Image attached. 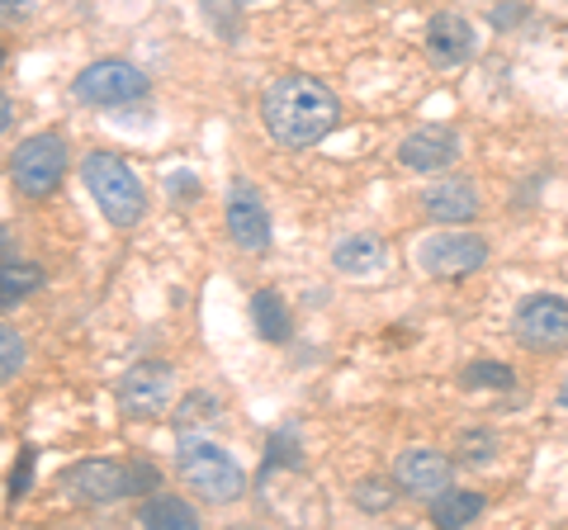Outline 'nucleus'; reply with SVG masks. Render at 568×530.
I'll return each instance as SVG.
<instances>
[{
    "label": "nucleus",
    "instance_id": "nucleus-3",
    "mask_svg": "<svg viewBox=\"0 0 568 530\" xmlns=\"http://www.w3.org/2000/svg\"><path fill=\"white\" fill-rule=\"evenodd\" d=\"M81 185L85 194L100 204V214L114 227H138L142 214H148V185L142 175L114 152H91L81 162Z\"/></svg>",
    "mask_w": 568,
    "mask_h": 530
},
{
    "label": "nucleus",
    "instance_id": "nucleus-11",
    "mask_svg": "<svg viewBox=\"0 0 568 530\" xmlns=\"http://www.w3.org/2000/svg\"><path fill=\"white\" fill-rule=\"evenodd\" d=\"M227 233H233L242 252H265L271 246V214H265L252 181H233V190H227Z\"/></svg>",
    "mask_w": 568,
    "mask_h": 530
},
{
    "label": "nucleus",
    "instance_id": "nucleus-8",
    "mask_svg": "<svg viewBox=\"0 0 568 530\" xmlns=\"http://www.w3.org/2000/svg\"><path fill=\"white\" fill-rule=\"evenodd\" d=\"M484 261H488V242L474 233H440L417 246V265L436 279L474 275V271H484Z\"/></svg>",
    "mask_w": 568,
    "mask_h": 530
},
{
    "label": "nucleus",
    "instance_id": "nucleus-20",
    "mask_svg": "<svg viewBox=\"0 0 568 530\" xmlns=\"http://www.w3.org/2000/svg\"><path fill=\"white\" fill-rule=\"evenodd\" d=\"M24 360H29V346H24V337H20V332H14V327L0 323V384L20 375Z\"/></svg>",
    "mask_w": 568,
    "mask_h": 530
},
{
    "label": "nucleus",
    "instance_id": "nucleus-18",
    "mask_svg": "<svg viewBox=\"0 0 568 530\" xmlns=\"http://www.w3.org/2000/svg\"><path fill=\"white\" fill-rule=\"evenodd\" d=\"M138 521L142 526H175V530H194L200 526V511H194L190 502L171 498V492H156V498H148L138 507Z\"/></svg>",
    "mask_w": 568,
    "mask_h": 530
},
{
    "label": "nucleus",
    "instance_id": "nucleus-17",
    "mask_svg": "<svg viewBox=\"0 0 568 530\" xmlns=\"http://www.w3.org/2000/svg\"><path fill=\"white\" fill-rule=\"evenodd\" d=\"M43 289V265L39 261H0V308L20 304V298Z\"/></svg>",
    "mask_w": 568,
    "mask_h": 530
},
{
    "label": "nucleus",
    "instance_id": "nucleus-21",
    "mask_svg": "<svg viewBox=\"0 0 568 530\" xmlns=\"http://www.w3.org/2000/svg\"><path fill=\"white\" fill-rule=\"evenodd\" d=\"M511 365H497V360H474L465 365V388H511Z\"/></svg>",
    "mask_w": 568,
    "mask_h": 530
},
{
    "label": "nucleus",
    "instance_id": "nucleus-12",
    "mask_svg": "<svg viewBox=\"0 0 568 530\" xmlns=\"http://www.w3.org/2000/svg\"><path fill=\"white\" fill-rule=\"evenodd\" d=\"M398 156H403V166L436 175L459 156V137L450 129H417V133H407V143L398 147Z\"/></svg>",
    "mask_w": 568,
    "mask_h": 530
},
{
    "label": "nucleus",
    "instance_id": "nucleus-27",
    "mask_svg": "<svg viewBox=\"0 0 568 530\" xmlns=\"http://www.w3.org/2000/svg\"><path fill=\"white\" fill-rule=\"evenodd\" d=\"M10 119H14V110H10V95H0V133L10 129Z\"/></svg>",
    "mask_w": 568,
    "mask_h": 530
},
{
    "label": "nucleus",
    "instance_id": "nucleus-2",
    "mask_svg": "<svg viewBox=\"0 0 568 530\" xmlns=\"http://www.w3.org/2000/svg\"><path fill=\"white\" fill-rule=\"evenodd\" d=\"M175 469H181L185 488H194V498L209 507H227L246 492V473L233 455H227L219 440L181 431V446H175Z\"/></svg>",
    "mask_w": 568,
    "mask_h": 530
},
{
    "label": "nucleus",
    "instance_id": "nucleus-13",
    "mask_svg": "<svg viewBox=\"0 0 568 530\" xmlns=\"http://www.w3.org/2000/svg\"><path fill=\"white\" fill-rule=\"evenodd\" d=\"M426 52L440 67H459L474 52V29L459 20V14H436L432 29H426Z\"/></svg>",
    "mask_w": 568,
    "mask_h": 530
},
{
    "label": "nucleus",
    "instance_id": "nucleus-16",
    "mask_svg": "<svg viewBox=\"0 0 568 530\" xmlns=\"http://www.w3.org/2000/svg\"><path fill=\"white\" fill-rule=\"evenodd\" d=\"M478 511H484V492H469V488H446L440 498H432V521L446 530L474 526Z\"/></svg>",
    "mask_w": 568,
    "mask_h": 530
},
{
    "label": "nucleus",
    "instance_id": "nucleus-9",
    "mask_svg": "<svg viewBox=\"0 0 568 530\" xmlns=\"http://www.w3.org/2000/svg\"><path fill=\"white\" fill-rule=\"evenodd\" d=\"M62 488H67V498L81 507H110L133 492L129 469L114 465V459H81V465H71L62 473Z\"/></svg>",
    "mask_w": 568,
    "mask_h": 530
},
{
    "label": "nucleus",
    "instance_id": "nucleus-19",
    "mask_svg": "<svg viewBox=\"0 0 568 530\" xmlns=\"http://www.w3.org/2000/svg\"><path fill=\"white\" fill-rule=\"evenodd\" d=\"M252 317H256V332L265 342H284V337H290V308H284V298L275 289H261L252 298Z\"/></svg>",
    "mask_w": 568,
    "mask_h": 530
},
{
    "label": "nucleus",
    "instance_id": "nucleus-5",
    "mask_svg": "<svg viewBox=\"0 0 568 530\" xmlns=\"http://www.w3.org/2000/svg\"><path fill=\"white\" fill-rule=\"evenodd\" d=\"M175 398V369L166 360H138L119 379V408L133 421H156Z\"/></svg>",
    "mask_w": 568,
    "mask_h": 530
},
{
    "label": "nucleus",
    "instance_id": "nucleus-22",
    "mask_svg": "<svg viewBox=\"0 0 568 530\" xmlns=\"http://www.w3.org/2000/svg\"><path fill=\"white\" fill-rule=\"evenodd\" d=\"M219 408H223V402L213 398V394H190V398L181 402V412H175V427H181V431H194L200 421H213V417H219Z\"/></svg>",
    "mask_w": 568,
    "mask_h": 530
},
{
    "label": "nucleus",
    "instance_id": "nucleus-7",
    "mask_svg": "<svg viewBox=\"0 0 568 530\" xmlns=\"http://www.w3.org/2000/svg\"><path fill=\"white\" fill-rule=\"evenodd\" d=\"M517 342L526 350H568V298L530 294L517 308Z\"/></svg>",
    "mask_w": 568,
    "mask_h": 530
},
{
    "label": "nucleus",
    "instance_id": "nucleus-4",
    "mask_svg": "<svg viewBox=\"0 0 568 530\" xmlns=\"http://www.w3.org/2000/svg\"><path fill=\"white\" fill-rule=\"evenodd\" d=\"M71 91H77V100H85V104L119 110V104H133V100L148 95V77H142V67L123 62V58H100V62L85 67V72H77Z\"/></svg>",
    "mask_w": 568,
    "mask_h": 530
},
{
    "label": "nucleus",
    "instance_id": "nucleus-23",
    "mask_svg": "<svg viewBox=\"0 0 568 530\" xmlns=\"http://www.w3.org/2000/svg\"><path fill=\"white\" fill-rule=\"evenodd\" d=\"M398 502V488H388L384 479H365L361 488H355V507L361 511H388Z\"/></svg>",
    "mask_w": 568,
    "mask_h": 530
},
{
    "label": "nucleus",
    "instance_id": "nucleus-14",
    "mask_svg": "<svg viewBox=\"0 0 568 530\" xmlns=\"http://www.w3.org/2000/svg\"><path fill=\"white\" fill-rule=\"evenodd\" d=\"M426 214L436 223H469L478 214V190L474 181H440L426 190Z\"/></svg>",
    "mask_w": 568,
    "mask_h": 530
},
{
    "label": "nucleus",
    "instance_id": "nucleus-25",
    "mask_svg": "<svg viewBox=\"0 0 568 530\" xmlns=\"http://www.w3.org/2000/svg\"><path fill=\"white\" fill-rule=\"evenodd\" d=\"M129 488H133V492L156 488V469H152V465H142V459H138V465L129 469Z\"/></svg>",
    "mask_w": 568,
    "mask_h": 530
},
{
    "label": "nucleus",
    "instance_id": "nucleus-10",
    "mask_svg": "<svg viewBox=\"0 0 568 530\" xmlns=\"http://www.w3.org/2000/svg\"><path fill=\"white\" fill-rule=\"evenodd\" d=\"M450 473L455 465L440 450L432 446H413V450H403L398 455V465H394V483L407 492V498H440V492L450 488Z\"/></svg>",
    "mask_w": 568,
    "mask_h": 530
},
{
    "label": "nucleus",
    "instance_id": "nucleus-30",
    "mask_svg": "<svg viewBox=\"0 0 568 530\" xmlns=\"http://www.w3.org/2000/svg\"><path fill=\"white\" fill-rule=\"evenodd\" d=\"M0 67H6V43H0Z\"/></svg>",
    "mask_w": 568,
    "mask_h": 530
},
{
    "label": "nucleus",
    "instance_id": "nucleus-6",
    "mask_svg": "<svg viewBox=\"0 0 568 530\" xmlns=\"http://www.w3.org/2000/svg\"><path fill=\"white\" fill-rule=\"evenodd\" d=\"M14 185H20V194H29V200H48L52 190H58L62 171H67V137L62 133H33L29 143H20V152H14Z\"/></svg>",
    "mask_w": 568,
    "mask_h": 530
},
{
    "label": "nucleus",
    "instance_id": "nucleus-1",
    "mask_svg": "<svg viewBox=\"0 0 568 530\" xmlns=\"http://www.w3.org/2000/svg\"><path fill=\"white\" fill-rule=\"evenodd\" d=\"M336 119H342V100H336V91L323 85L317 77H304V72L275 77L271 85H265V95H261L265 133H271L280 147H290V152L317 147L336 129Z\"/></svg>",
    "mask_w": 568,
    "mask_h": 530
},
{
    "label": "nucleus",
    "instance_id": "nucleus-26",
    "mask_svg": "<svg viewBox=\"0 0 568 530\" xmlns=\"http://www.w3.org/2000/svg\"><path fill=\"white\" fill-rule=\"evenodd\" d=\"M24 14V0H0V24H14Z\"/></svg>",
    "mask_w": 568,
    "mask_h": 530
},
{
    "label": "nucleus",
    "instance_id": "nucleus-24",
    "mask_svg": "<svg viewBox=\"0 0 568 530\" xmlns=\"http://www.w3.org/2000/svg\"><path fill=\"white\" fill-rule=\"evenodd\" d=\"M29 483H33V450H24L20 465H14V473H10V498H24Z\"/></svg>",
    "mask_w": 568,
    "mask_h": 530
},
{
    "label": "nucleus",
    "instance_id": "nucleus-29",
    "mask_svg": "<svg viewBox=\"0 0 568 530\" xmlns=\"http://www.w3.org/2000/svg\"><path fill=\"white\" fill-rule=\"evenodd\" d=\"M559 408H568V384L559 388Z\"/></svg>",
    "mask_w": 568,
    "mask_h": 530
},
{
    "label": "nucleus",
    "instance_id": "nucleus-28",
    "mask_svg": "<svg viewBox=\"0 0 568 530\" xmlns=\"http://www.w3.org/2000/svg\"><path fill=\"white\" fill-rule=\"evenodd\" d=\"M6 256H10V233L0 227V261H6Z\"/></svg>",
    "mask_w": 568,
    "mask_h": 530
},
{
    "label": "nucleus",
    "instance_id": "nucleus-15",
    "mask_svg": "<svg viewBox=\"0 0 568 530\" xmlns=\"http://www.w3.org/2000/svg\"><path fill=\"white\" fill-rule=\"evenodd\" d=\"M332 265L342 275H375L384 271V242L379 237H346V242H336L332 246Z\"/></svg>",
    "mask_w": 568,
    "mask_h": 530
}]
</instances>
